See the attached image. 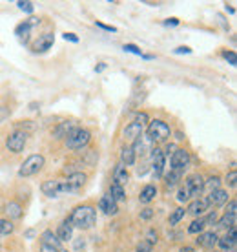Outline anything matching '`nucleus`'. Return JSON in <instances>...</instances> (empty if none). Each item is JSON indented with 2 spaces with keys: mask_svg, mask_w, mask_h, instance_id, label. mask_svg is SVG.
Wrapping results in <instances>:
<instances>
[{
  "mask_svg": "<svg viewBox=\"0 0 237 252\" xmlns=\"http://www.w3.org/2000/svg\"><path fill=\"white\" fill-rule=\"evenodd\" d=\"M30 32H31V26L28 24V22H22V24H19L17 28H15V35L19 37V40L22 42V44H26L28 42V38H30Z\"/></svg>",
  "mask_w": 237,
  "mask_h": 252,
  "instance_id": "obj_24",
  "label": "nucleus"
},
{
  "mask_svg": "<svg viewBox=\"0 0 237 252\" xmlns=\"http://www.w3.org/2000/svg\"><path fill=\"white\" fill-rule=\"evenodd\" d=\"M55 42V37H53V33H42V35H38V38L33 42V51L35 53H44V51L51 50V46Z\"/></svg>",
  "mask_w": 237,
  "mask_h": 252,
  "instance_id": "obj_9",
  "label": "nucleus"
},
{
  "mask_svg": "<svg viewBox=\"0 0 237 252\" xmlns=\"http://www.w3.org/2000/svg\"><path fill=\"white\" fill-rule=\"evenodd\" d=\"M60 252H68V251H60Z\"/></svg>",
  "mask_w": 237,
  "mask_h": 252,
  "instance_id": "obj_53",
  "label": "nucleus"
},
{
  "mask_svg": "<svg viewBox=\"0 0 237 252\" xmlns=\"http://www.w3.org/2000/svg\"><path fill=\"white\" fill-rule=\"evenodd\" d=\"M130 181V174H128V170H126V166L124 164H120L118 163L115 168H113V183L115 185H126Z\"/></svg>",
  "mask_w": 237,
  "mask_h": 252,
  "instance_id": "obj_16",
  "label": "nucleus"
},
{
  "mask_svg": "<svg viewBox=\"0 0 237 252\" xmlns=\"http://www.w3.org/2000/svg\"><path fill=\"white\" fill-rule=\"evenodd\" d=\"M64 141H66V146H68L69 150H82V148H86L89 145L91 133L84 130V128H75Z\"/></svg>",
  "mask_w": 237,
  "mask_h": 252,
  "instance_id": "obj_4",
  "label": "nucleus"
},
{
  "mask_svg": "<svg viewBox=\"0 0 237 252\" xmlns=\"http://www.w3.org/2000/svg\"><path fill=\"white\" fill-rule=\"evenodd\" d=\"M146 133H148V139H150L151 143H164L172 135V130H170V126L164 121L153 119L150 121V126H148Z\"/></svg>",
  "mask_w": 237,
  "mask_h": 252,
  "instance_id": "obj_3",
  "label": "nucleus"
},
{
  "mask_svg": "<svg viewBox=\"0 0 237 252\" xmlns=\"http://www.w3.org/2000/svg\"><path fill=\"white\" fill-rule=\"evenodd\" d=\"M146 121H148V115H146V114L143 112V114H139V115H137V121H135V123H139V125H143V123H146Z\"/></svg>",
  "mask_w": 237,
  "mask_h": 252,
  "instance_id": "obj_49",
  "label": "nucleus"
},
{
  "mask_svg": "<svg viewBox=\"0 0 237 252\" xmlns=\"http://www.w3.org/2000/svg\"><path fill=\"white\" fill-rule=\"evenodd\" d=\"M217 234L215 232H201L197 238V245L205 247V249H213V245L217 243Z\"/></svg>",
  "mask_w": 237,
  "mask_h": 252,
  "instance_id": "obj_18",
  "label": "nucleus"
},
{
  "mask_svg": "<svg viewBox=\"0 0 237 252\" xmlns=\"http://www.w3.org/2000/svg\"><path fill=\"white\" fill-rule=\"evenodd\" d=\"M99 208L104 212L106 216H115L118 212V207H117V203L112 199V195L110 194H104L102 197H100V201H99Z\"/></svg>",
  "mask_w": 237,
  "mask_h": 252,
  "instance_id": "obj_13",
  "label": "nucleus"
},
{
  "mask_svg": "<svg viewBox=\"0 0 237 252\" xmlns=\"http://www.w3.org/2000/svg\"><path fill=\"white\" fill-rule=\"evenodd\" d=\"M62 37L64 40H69V42H79V37H77L75 33H64Z\"/></svg>",
  "mask_w": 237,
  "mask_h": 252,
  "instance_id": "obj_45",
  "label": "nucleus"
},
{
  "mask_svg": "<svg viewBox=\"0 0 237 252\" xmlns=\"http://www.w3.org/2000/svg\"><path fill=\"white\" fill-rule=\"evenodd\" d=\"M124 137L130 139V141H137L139 137H143V125H139V123H130V125H126L124 128Z\"/></svg>",
  "mask_w": 237,
  "mask_h": 252,
  "instance_id": "obj_17",
  "label": "nucleus"
},
{
  "mask_svg": "<svg viewBox=\"0 0 237 252\" xmlns=\"http://www.w3.org/2000/svg\"><path fill=\"white\" fill-rule=\"evenodd\" d=\"M188 199H190V197H188V192L181 187V189H179V192H177V201H179V203H186Z\"/></svg>",
  "mask_w": 237,
  "mask_h": 252,
  "instance_id": "obj_38",
  "label": "nucleus"
},
{
  "mask_svg": "<svg viewBox=\"0 0 237 252\" xmlns=\"http://www.w3.org/2000/svg\"><path fill=\"white\" fill-rule=\"evenodd\" d=\"M179 252H195V249H194V247H182Z\"/></svg>",
  "mask_w": 237,
  "mask_h": 252,
  "instance_id": "obj_51",
  "label": "nucleus"
},
{
  "mask_svg": "<svg viewBox=\"0 0 237 252\" xmlns=\"http://www.w3.org/2000/svg\"><path fill=\"white\" fill-rule=\"evenodd\" d=\"M13 230H15V225H13L11 221L0 218V236H9Z\"/></svg>",
  "mask_w": 237,
  "mask_h": 252,
  "instance_id": "obj_30",
  "label": "nucleus"
},
{
  "mask_svg": "<svg viewBox=\"0 0 237 252\" xmlns=\"http://www.w3.org/2000/svg\"><path fill=\"white\" fill-rule=\"evenodd\" d=\"M157 195V187H153V185H146L143 189V192H141V195H139V201L141 203H150L155 199Z\"/></svg>",
  "mask_w": 237,
  "mask_h": 252,
  "instance_id": "obj_25",
  "label": "nucleus"
},
{
  "mask_svg": "<svg viewBox=\"0 0 237 252\" xmlns=\"http://www.w3.org/2000/svg\"><path fill=\"white\" fill-rule=\"evenodd\" d=\"M57 238H59V241L62 243V241H69L71 240V236H73V225H71V221L68 220H64L60 225H59V230H57L55 234Z\"/></svg>",
  "mask_w": 237,
  "mask_h": 252,
  "instance_id": "obj_14",
  "label": "nucleus"
},
{
  "mask_svg": "<svg viewBox=\"0 0 237 252\" xmlns=\"http://www.w3.org/2000/svg\"><path fill=\"white\" fill-rule=\"evenodd\" d=\"M0 210H2V205H0Z\"/></svg>",
  "mask_w": 237,
  "mask_h": 252,
  "instance_id": "obj_54",
  "label": "nucleus"
},
{
  "mask_svg": "<svg viewBox=\"0 0 237 252\" xmlns=\"http://www.w3.org/2000/svg\"><path fill=\"white\" fill-rule=\"evenodd\" d=\"M226 185H228V187H232V189H234V187L237 185V172H236V168H232V170L228 172V176H226Z\"/></svg>",
  "mask_w": 237,
  "mask_h": 252,
  "instance_id": "obj_33",
  "label": "nucleus"
},
{
  "mask_svg": "<svg viewBox=\"0 0 237 252\" xmlns=\"http://www.w3.org/2000/svg\"><path fill=\"white\" fill-rule=\"evenodd\" d=\"M208 210H210V203L206 201V197H197V199L190 203V207H188V212L192 216H195V218H201V216L205 214V212H208Z\"/></svg>",
  "mask_w": 237,
  "mask_h": 252,
  "instance_id": "obj_11",
  "label": "nucleus"
},
{
  "mask_svg": "<svg viewBox=\"0 0 237 252\" xmlns=\"http://www.w3.org/2000/svg\"><path fill=\"white\" fill-rule=\"evenodd\" d=\"M182 174H184V170H170V174H166V187L168 189H174L175 185L181 181V177H182Z\"/></svg>",
  "mask_w": 237,
  "mask_h": 252,
  "instance_id": "obj_27",
  "label": "nucleus"
},
{
  "mask_svg": "<svg viewBox=\"0 0 237 252\" xmlns=\"http://www.w3.org/2000/svg\"><path fill=\"white\" fill-rule=\"evenodd\" d=\"M86 174L84 172H75L68 176L66 179H59V195L69 194V192H79L86 183Z\"/></svg>",
  "mask_w": 237,
  "mask_h": 252,
  "instance_id": "obj_2",
  "label": "nucleus"
},
{
  "mask_svg": "<svg viewBox=\"0 0 237 252\" xmlns=\"http://www.w3.org/2000/svg\"><path fill=\"white\" fill-rule=\"evenodd\" d=\"M17 6H19V9H22L24 13L35 11V6H33V2H30V0H20V2H17Z\"/></svg>",
  "mask_w": 237,
  "mask_h": 252,
  "instance_id": "obj_32",
  "label": "nucleus"
},
{
  "mask_svg": "<svg viewBox=\"0 0 237 252\" xmlns=\"http://www.w3.org/2000/svg\"><path fill=\"white\" fill-rule=\"evenodd\" d=\"M75 247H77V249H81V247H84V241H77Z\"/></svg>",
  "mask_w": 237,
  "mask_h": 252,
  "instance_id": "obj_52",
  "label": "nucleus"
},
{
  "mask_svg": "<svg viewBox=\"0 0 237 252\" xmlns=\"http://www.w3.org/2000/svg\"><path fill=\"white\" fill-rule=\"evenodd\" d=\"M190 163V152L184 148H177L175 152H172V158H170V170H184Z\"/></svg>",
  "mask_w": 237,
  "mask_h": 252,
  "instance_id": "obj_8",
  "label": "nucleus"
},
{
  "mask_svg": "<svg viewBox=\"0 0 237 252\" xmlns=\"http://www.w3.org/2000/svg\"><path fill=\"white\" fill-rule=\"evenodd\" d=\"M26 143H28V133L22 132V130H15V132L7 137L6 146H7V150L13 152V154H20V152L24 150Z\"/></svg>",
  "mask_w": 237,
  "mask_h": 252,
  "instance_id": "obj_7",
  "label": "nucleus"
},
{
  "mask_svg": "<svg viewBox=\"0 0 237 252\" xmlns=\"http://www.w3.org/2000/svg\"><path fill=\"white\" fill-rule=\"evenodd\" d=\"M75 128H77L75 123H71V121H64V123H60V125L53 130V137L55 139H66L69 133L75 130Z\"/></svg>",
  "mask_w": 237,
  "mask_h": 252,
  "instance_id": "obj_15",
  "label": "nucleus"
},
{
  "mask_svg": "<svg viewBox=\"0 0 237 252\" xmlns=\"http://www.w3.org/2000/svg\"><path fill=\"white\" fill-rule=\"evenodd\" d=\"M236 216L237 214H225L221 220L217 221V225L219 227H223V228H234L236 227V221H237Z\"/></svg>",
  "mask_w": 237,
  "mask_h": 252,
  "instance_id": "obj_28",
  "label": "nucleus"
},
{
  "mask_svg": "<svg viewBox=\"0 0 237 252\" xmlns=\"http://www.w3.org/2000/svg\"><path fill=\"white\" fill-rule=\"evenodd\" d=\"M9 114H11V112H9V108L0 106V123H2V121H6L7 117H9Z\"/></svg>",
  "mask_w": 237,
  "mask_h": 252,
  "instance_id": "obj_43",
  "label": "nucleus"
},
{
  "mask_svg": "<svg viewBox=\"0 0 237 252\" xmlns=\"http://www.w3.org/2000/svg\"><path fill=\"white\" fill-rule=\"evenodd\" d=\"M42 192L48 197H57L59 195V179H48V181H44Z\"/></svg>",
  "mask_w": 237,
  "mask_h": 252,
  "instance_id": "obj_22",
  "label": "nucleus"
},
{
  "mask_svg": "<svg viewBox=\"0 0 237 252\" xmlns=\"http://www.w3.org/2000/svg\"><path fill=\"white\" fill-rule=\"evenodd\" d=\"M225 214H237V203H236V199H232V201L228 203V207H226Z\"/></svg>",
  "mask_w": 237,
  "mask_h": 252,
  "instance_id": "obj_41",
  "label": "nucleus"
},
{
  "mask_svg": "<svg viewBox=\"0 0 237 252\" xmlns=\"http://www.w3.org/2000/svg\"><path fill=\"white\" fill-rule=\"evenodd\" d=\"M40 252H60L59 249H53L50 245H40Z\"/></svg>",
  "mask_w": 237,
  "mask_h": 252,
  "instance_id": "obj_48",
  "label": "nucleus"
},
{
  "mask_svg": "<svg viewBox=\"0 0 237 252\" xmlns=\"http://www.w3.org/2000/svg\"><path fill=\"white\" fill-rule=\"evenodd\" d=\"M205 220L203 218H195L194 221H192V225L188 227V232L190 234H201L203 230H205Z\"/></svg>",
  "mask_w": 237,
  "mask_h": 252,
  "instance_id": "obj_29",
  "label": "nucleus"
},
{
  "mask_svg": "<svg viewBox=\"0 0 237 252\" xmlns=\"http://www.w3.org/2000/svg\"><path fill=\"white\" fill-rule=\"evenodd\" d=\"M182 189L188 192V197H199L203 194V190H205V179H203L201 174H192V176L186 177Z\"/></svg>",
  "mask_w": 237,
  "mask_h": 252,
  "instance_id": "obj_6",
  "label": "nucleus"
},
{
  "mask_svg": "<svg viewBox=\"0 0 237 252\" xmlns=\"http://www.w3.org/2000/svg\"><path fill=\"white\" fill-rule=\"evenodd\" d=\"M153 214H155V210H153V208H144L143 212H141V220H151Z\"/></svg>",
  "mask_w": 237,
  "mask_h": 252,
  "instance_id": "obj_39",
  "label": "nucleus"
},
{
  "mask_svg": "<svg viewBox=\"0 0 237 252\" xmlns=\"http://www.w3.org/2000/svg\"><path fill=\"white\" fill-rule=\"evenodd\" d=\"M122 50L128 51V53H133V55H143V51H141V48L135 44H124L122 46Z\"/></svg>",
  "mask_w": 237,
  "mask_h": 252,
  "instance_id": "obj_36",
  "label": "nucleus"
},
{
  "mask_svg": "<svg viewBox=\"0 0 237 252\" xmlns=\"http://www.w3.org/2000/svg\"><path fill=\"white\" fill-rule=\"evenodd\" d=\"M174 53H177V55H181V53H192V50H190V48H188V46H179V48H177V50H174Z\"/></svg>",
  "mask_w": 237,
  "mask_h": 252,
  "instance_id": "obj_46",
  "label": "nucleus"
},
{
  "mask_svg": "<svg viewBox=\"0 0 237 252\" xmlns=\"http://www.w3.org/2000/svg\"><path fill=\"white\" fill-rule=\"evenodd\" d=\"M184 216H186V210H184V208H175L174 212H172V214H170V225H177V223H179V221L182 220V218H184Z\"/></svg>",
  "mask_w": 237,
  "mask_h": 252,
  "instance_id": "obj_31",
  "label": "nucleus"
},
{
  "mask_svg": "<svg viewBox=\"0 0 237 252\" xmlns=\"http://www.w3.org/2000/svg\"><path fill=\"white\" fill-rule=\"evenodd\" d=\"M164 159H166V156H164V152H162L161 148H153V150H151V161H153V177H155V179L162 177V172H164Z\"/></svg>",
  "mask_w": 237,
  "mask_h": 252,
  "instance_id": "obj_10",
  "label": "nucleus"
},
{
  "mask_svg": "<svg viewBox=\"0 0 237 252\" xmlns=\"http://www.w3.org/2000/svg\"><path fill=\"white\" fill-rule=\"evenodd\" d=\"M217 243L223 251H234V247H236V227L230 228L225 238H219Z\"/></svg>",
  "mask_w": 237,
  "mask_h": 252,
  "instance_id": "obj_20",
  "label": "nucleus"
},
{
  "mask_svg": "<svg viewBox=\"0 0 237 252\" xmlns=\"http://www.w3.org/2000/svg\"><path fill=\"white\" fill-rule=\"evenodd\" d=\"M135 163V152L131 146H122V150H120V164H124V166H131V164Z\"/></svg>",
  "mask_w": 237,
  "mask_h": 252,
  "instance_id": "obj_23",
  "label": "nucleus"
},
{
  "mask_svg": "<svg viewBox=\"0 0 237 252\" xmlns=\"http://www.w3.org/2000/svg\"><path fill=\"white\" fill-rule=\"evenodd\" d=\"M95 24H97V28H100V30H104V32H112V33L117 32V28H113V26L102 24V22H95Z\"/></svg>",
  "mask_w": 237,
  "mask_h": 252,
  "instance_id": "obj_44",
  "label": "nucleus"
},
{
  "mask_svg": "<svg viewBox=\"0 0 237 252\" xmlns=\"http://www.w3.org/2000/svg\"><path fill=\"white\" fill-rule=\"evenodd\" d=\"M151 249H153V245H151V243H148L146 240H143L141 243H139L137 252H151Z\"/></svg>",
  "mask_w": 237,
  "mask_h": 252,
  "instance_id": "obj_37",
  "label": "nucleus"
},
{
  "mask_svg": "<svg viewBox=\"0 0 237 252\" xmlns=\"http://www.w3.org/2000/svg\"><path fill=\"white\" fill-rule=\"evenodd\" d=\"M206 201L210 203V207H221V205H225L228 203V192L223 189H217V190H212L210 195L206 197Z\"/></svg>",
  "mask_w": 237,
  "mask_h": 252,
  "instance_id": "obj_12",
  "label": "nucleus"
},
{
  "mask_svg": "<svg viewBox=\"0 0 237 252\" xmlns=\"http://www.w3.org/2000/svg\"><path fill=\"white\" fill-rule=\"evenodd\" d=\"M69 221H71L73 227L88 230V228L93 227L95 221H97V210H95L91 205H81V207H77L75 210L71 212Z\"/></svg>",
  "mask_w": 237,
  "mask_h": 252,
  "instance_id": "obj_1",
  "label": "nucleus"
},
{
  "mask_svg": "<svg viewBox=\"0 0 237 252\" xmlns=\"http://www.w3.org/2000/svg\"><path fill=\"white\" fill-rule=\"evenodd\" d=\"M108 194L112 195V199H113L115 203L126 201V192H124V189H122L120 185L112 183V187H110V192H108Z\"/></svg>",
  "mask_w": 237,
  "mask_h": 252,
  "instance_id": "obj_26",
  "label": "nucleus"
},
{
  "mask_svg": "<svg viewBox=\"0 0 237 252\" xmlns=\"http://www.w3.org/2000/svg\"><path fill=\"white\" fill-rule=\"evenodd\" d=\"M44 163H46V159H44V156H40V154H33V156H30V158L26 159L24 163L20 164L19 176H20V177L35 176V174H38V172L42 170Z\"/></svg>",
  "mask_w": 237,
  "mask_h": 252,
  "instance_id": "obj_5",
  "label": "nucleus"
},
{
  "mask_svg": "<svg viewBox=\"0 0 237 252\" xmlns=\"http://www.w3.org/2000/svg\"><path fill=\"white\" fill-rule=\"evenodd\" d=\"M146 241H148V243H151V245H155V243H157V232L153 230V228H151V230H148Z\"/></svg>",
  "mask_w": 237,
  "mask_h": 252,
  "instance_id": "obj_42",
  "label": "nucleus"
},
{
  "mask_svg": "<svg viewBox=\"0 0 237 252\" xmlns=\"http://www.w3.org/2000/svg\"><path fill=\"white\" fill-rule=\"evenodd\" d=\"M40 245H50L53 249L60 251V241H59V238L51 230H44L42 232V236H40Z\"/></svg>",
  "mask_w": 237,
  "mask_h": 252,
  "instance_id": "obj_21",
  "label": "nucleus"
},
{
  "mask_svg": "<svg viewBox=\"0 0 237 252\" xmlns=\"http://www.w3.org/2000/svg\"><path fill=\"white\" fill-rule=\"evenodd\" d=\"M219 185H221V179H219L217 176H213V177H210L208 181H205V187H208L210 190H217Z\"/></svg>",
  "mask_w": 237,
  "mask_h": 252,
  "instance_id": "obj_34",
  "label": "nucleus"
},
{
  "mask_svg": "<svg viewBox=\"0 0 237 252\" xmlns=\"http://www.w3.org/2000/svg\"><path fill=\"white\" fill-rule=\"evenodd\" d=\"M7 214V220H20L22 218V214H24V210H22V205L17 201H9L6 205V210H4Z\"/></svg>",
  "mask_w": 237,
  "mask_h": 252,
  "instance_id": "obj_19",
  "label": "nucleus"
},
{
  "mask_svg": "<svg viewBox=\"0 0 237 252\" xmlns=\"http://www.w3.org/2000/svg\"><path fill=\"white\" fill-rule=\"evenodd\" d=\"M223 57H225V61H228V64L230 66H236L237 64V55H236V51H223Z\"/></svg>",
  "mask_w": 237,
  "mask_h": 252,
  "instance_id": "obj_35",
  "label": "nucleus"
},
{
  "mask_svg": "<svg viewBox=\"0 0 237 252\" xmlns=\"http://www.w3.org/2000/svg\"><path fill=\"white\" fill-rule=\"evenodd\" d=\"M104 69H106V64H104V63H100L99 66H97V68H95V71H97V73H99V71H104Z\"/></svg>",
  "mask_w": 237,
  "mask_h": 252,
  "instance_id": "obj_50",
  "label": "nucleus"
},
{
  "mask_svg": "<svg viewBox=\"0 0 237 252\" xmlns=\"http://www.w3.org/2000/svg\"><path fill=\"white\" fill-rule=\"evenodd\" d=\"M164 26H172V28H174V26H179V19H166L164 20Z\"/></svg>",
  "mask_w": 237,
  "mask_h": 252,
  "instance_id": "obj_47",
  "label": "nucleus"
},
{
  "mask_svg": "<svg viewBox=\"0 0 237 252\" xmlns=\"http://www.w3.org/2000/svg\"><path fill=\"white\" fill-rule=\"evenodd\" d=\"M212 252H215V251H212Z\"/></svg>",
  "mask_w": 237,
  "mask_h": 252,
  "instance_id": "obj_55",
  "label": "nucleus"
},
{
  "mask_svg": "<svg viewBox=\"0 0 237 252\" xmlns=\"http://www.w3.org/2000/svg\"><path fill=\"white\" fill-rule=\"evenodd\" d=\"M205 220V225H210V223H215L217 221V212L213 210V212H210V214L206 216V218H203Z\"/></svg>",
  "mask_w": 237,
  "mask_h": 252,
  "instance_id": "obj_40",
  "label": "nucleus"
}]
</instances>
